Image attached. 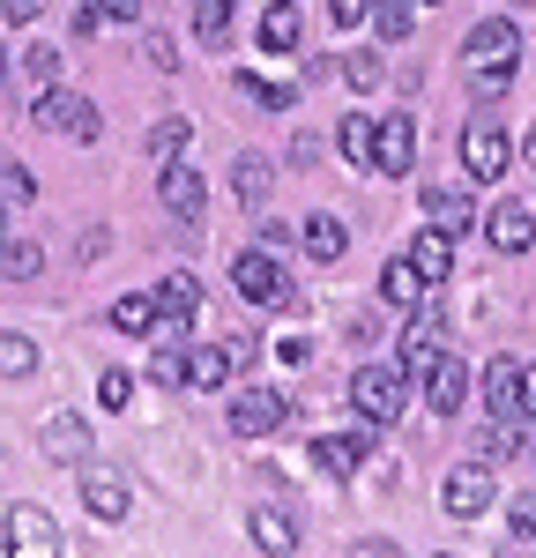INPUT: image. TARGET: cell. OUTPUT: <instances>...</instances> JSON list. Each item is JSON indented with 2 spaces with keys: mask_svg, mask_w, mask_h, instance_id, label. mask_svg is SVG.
<instances>
[{
  "mask_svg": "<svg viewBox=\"0 0 536 558\" xmlns=\"http://www.w3.org/2000/svg\"><path fill=\"white\" fill-rule=\"evenodd\" d=\"M485 417H522V357L485 365Z\"/></svg>",
  "mask_w": 536,
  "mask_h": 558,
  "instance_id": "5bb4252c",
  "label": "cell"
},
{
  "mask_svg": "<svg viewBox=\"0 0 536 558\" xmlns=\"http://www.w3.org/2000/svg\"><path fill=\"white\" fill-rule=\"evenodd\" d=\"M268 179H276V165H268L261 149H246V157H239V172H231V186H239V202H246V209H261Z\"/></svg>",
  "mask_w": 536,
  "mask_h": 558,
  "instance_id": "4316f807",
  "label": "cell"
},
{
  "mask_svg": "<svg viewBox=\"0 0 536 558\" xmlns=\"http://www.w3.org/2000/svg\"><path fill=\"white\" fill-rule=\"evenodd\" d=\"M45 454H52V462H83V454H89V425L60 410V417L45 425Z\"/></svg>",
  "mask_w": 536,
  "mask_h": 558,
  "instance_id": "603a6c76",
  "label": "cell"
},
{
  "mask_svg": "<svg viewBox=\"0 0 536 558\" xmlns=\"http://www.w3.org/2000/svg\"><path fill=\"white\" fill-rule=\"evenodd\" d=\"M23 75H31V89H52L60 83V52H52V45H31V52H23Z\"/></svg>",
  "mask_w": 536,
  "mask_h": 558,
  "instance_id": "8d00e7d4",
  "label": "cell"
},
{
  "mask_svg": "<svg viewBox=\"0 0 536 558\" xmlns=\"http://www.w3.org/2000/svg\"><path fill=\"white\" fill-rule=\"evenodd\" d=\"M246 536H254L261 551H299V529H291L283 514H268V507H254V514H246Z\"/></svg>",
  "mask_w": 536,
  "mask_h": 558,
  "instance_id": "83f0119b",
  "label": "cell"
},
{
  "mask_svg": "<svg viewBox=\"0 0 536 558\" xmlns=\"http://www.w3.org/2000/svg\"><path fill=\"white\" fill-rule=\"evenodd\" d=\"M299 38H306V15L291 0H268L261 8V52H299Z\"/></svg>",
  "mask_w": 536,
  "mask_h": 558,
  "instance_id": "d6986e66",
  "label": "cell"
},
{
  "mask_svg": "<svg viewBox=\"0 0 536 558\" xmlns=\"http://www.w3.org/2000/svg\"><path fill=\"white\" fill-rule=\"evenodd\" d=\"M365 15H373V31L388 45H410V31H417V15H410L402 0H380V8H365Z\"/></svg>",
  "mask_w": 536,
  "mask_h": 558,
  "instance_id": "d6a6232c",
  "label": "cell"
},
{
  "mask_svg": "<svg viewBox=\"0 0 536 558\" xmlns=\"http://www.w3.org/2000/svg\"><path fill=\"white\" fill-rule=\"evenodd\" d=\"M343 83L373 97V89L388 83V60H380V52H343Z\"/></svg>",
  "mask_w": 536,
  "mask_h": 558,
  "instance_id": "836d02e7",
  "label": "cell"
},
{
  "mask_svg": "<svg viewBox=\"0 0 536 558\" xmlns=\"http://www.w3.org/2000/svg\"><path fill=\"white\" fill-rule=\"evenodd\" d=\"M157 313H165V320H194V313H202V283H194V276H165V283H157Z\"/></svg>",
  "mask_w": 536,
  "mask_h": 558,
  "instance_id": "484cf974",
  "label": "cell"
},
{
  "mask_svg": "<svg viewBox=\"0 0 536 558\" xmlns=\"http://www.w3.org/2000/svg\"><path fill=\"white\" fill-rule=\"evenodd\" d=\"M0 15H8V23H38L45 0H0Z\"/></svg>",
  "mask_w": 536,
  "mask_h": 558,
  "instance_id": "ee69618b",
  "label": "cell"
},
{
  "mask_svg": "<svg viewBox=\"0 0 536 558\" xmlns=\"http://www.w3.org/2000/svg\"><path fill=\"white\" fill-rule=\"evenodd\" d=\"M149 380H157V387H186V350L157 343V350H149Z\"/></svg>",
  "mask_w": 536,
  "mask_h": 558,
  "instance_id": "e575fe53",
  "label": "cell"
},
{
  "mask_svg": "<svg viewBox=\"0 0 536 558\" xmlns=\"http://www.w3.org/2000/svg\"><path fill=\"white\" fill-rule=\"evenodd\" d=\"M261 313H306V291H299L291 276H276V291L261 299Z\"/></svg>",
  "mask_w": 536,
  "mask_h": 558,
  "instance_id": "60d3db41",
  "label": "cell"
},
{
  "mask_svg": "<svg viewBox=\"0 0 536 558\" xmlns=\"http://www.w3.org/2000/svg\"><path fill=\"white\" fill-rule=\"evenodd\" d=\"M8 551H60V529H52V514L45 507H8Z\"/></svg>",
  "mask_w": 536,
  "mask_h": 558,
  "instance_id": "e0dca14e",
  "label": "cell"
},
{
  "mask_svg": "<svg viewBox=\"0 0 536 558\" xmlns=\"http://www.w3.org/2000/svg\"><path fill=\"white\" fill-rule=\"evenodd\" d=\"M194 31H202V45H231V0H194Z\"/></svg>",
  "mask_w": 536,
  "mask_h": 558,
  "instance_id": "f546056e",
  "label": "cell"
},
{
  "mask_svg": "<svg viewBox=\"0 0 536 558\" xmlns=\"http://www.w3.org/2000/svg\"><path fill=\"white\" fill-rule=\"evenodd\" d=\"M0 276H8V283L45 276V246H38V239H0Z\"/></svg>",
  "mask_w": 536,
  "mask_h": 558,
  "instance_id": "d4e9b609",
  "label": "cell"
},
{
  "mask_svg": "<svg viewBox=\"0 0 536 558\" xmlns=\"http://www.w3.org/2000/svg\"><path fill=\"white\" fill-rule=\"evenodd\" d=\"M283 417H291V402L268 395V387H246V395L231 402V432H239V439H268V432H283Z\"/></svg>",
  "mask_w": 536,
  "mask_h": 558,
  "instance_id": "30bf717a",
  "label": "cell"
},
{
  "mask_svg": "<svg viewBox=\"0 0 536 558\" xmlns=\"http://www.w3.org/2000/svg\"><path fill=\"white\" fill-rule=\"evenodd\" d=\"M491 499H499V484H491L485 462H462V470L440 484V514H447V521H477Z\"/></svg>",
  "mask_w": 536,
  "mask_h": 558,
  "instance_id": "277c9868",
  "label": "cell"
},
{
  "mask_svg": "<svg viewBox=\"0 0 536 558\" xmlns=\"http://www.w3.org/2000/svg\"><path fill=\"white\" fill-rule=\"evenodd\" d=\"M97 402H105V410H127V402H134V380L120 373V365H105V373H97Z\"/></svg>",
  "mask_w": 536,
  "mask_h": 558,
  "instance_id": "f35d334b",
  "label": "cell"
},
{
  "mask_svg": "<svg viewBox=\"0 0 536 558\" xmlns=\"http://www.w3.org/2000/svg\"><path fill=\"white\" fill-rule=\"evenodd\" d=\"M380 299L395 305V313H410V305L425 299V276H417L402 254H388V268H380Z\"/></svg>",
  "mask_w": 536,
  "mask_h": 558,
  "instance_id": "7402d4cb",
  "label": "cell"
},
{
  "mask_svg": "<svg viewBox=\"0 0 536 558\" xmlns=\"http://www.w3.org/2000/svg\"><path fill=\"white\" fill-rule=\"evenodd\" d=\"M365 8H373V0H328V15H336V31H343V23H365Z\"/></svg>",
  "mask_w": 536,
  "mask_h": 558,
  "instance_id": "f6af8a7d",
  "label": "cell"
},
{
  "mask_svg": "<svg viewBox=\"0 0 536 558\" xmlns=\"http://www.w3.org/2000/svg\"><path fill=\"white\" fill-rule=\"evenodd\" d=\"M425 402H433V417H462V402H470V365L440 350L433 365H425Z\"/></svg>",
  "mask_w": 536,
  "mask_h": 558,
  "instance_id": "9c48e42d",
  "label": "cell"
},
{
  "mask_svg": "<svg viewBox=\"0 0 536 558\" xmlns=\"http://www.w3.org/2000/svg\"><path fill=\"white\" fill-rule=\"evenodd\" d=\"M410 313H417V320L402 328V350H395V365H402V373H410V380H425V365H433V357H440V350H447V336H440V313H433V305H425V299L410 305Z\"/></svg>",
  "mask_w": 536,
  "mask_h": 558,
  "instance_id": "ba28073f",
  "label": "cell"
},
{
  "mask_svg": "<svg viewBox=\"0 0 536 558\" xmlns=\"http://www.w3.org/2000/svg\"><path fill=\"white\" fill-rule=\"evenodd\" d=\"M425 223L447 231V239H462V231L477 223V202H470L462 186H425Z\"/></svg>",
  "mask_w": 536,
  "mask_h": 558,
  "instance_id": "9a60e30c",
  "label": "cell"
},
{
  "mask_svg": "<svg viewBox=\"0 0 536 558\" xmlns=\"http://www.w3.org/2000/svg\"><path fill=\"white\" fill-rule=\"evenodd\" d=\"M149 320H157V299H149V291L112 299V328H120V336H149Z\"/></svg>",
  "mask_w": 536,
  "mask_h": 558,
  "instance_id": "f1b7e54d",
  "label": "cell"
},
{
  "mask_svg": "<svg viewBox=\"0 0 536 558\" xmlns=\"http://www.w3.org/2000/svg\"><path fill=\"white\" fill-rule=\"evenodd\" d=\"M351 402L373 417V425H388V417H402V402H410V373L402 365H357V380H351Z\"/></svg>",
  "mask_w": 536,
  "mask_h": 558,
  "instance_id": "6da1fadb",
  "label": "cell"
},
{
  "mask_svg": "<svg viewBox=\"0 0 536 558\" xmlns=\"http://www.w3.org/2000/svg\"><path fill=\"white\" fill-rule=\"evenodd\" d=\"M105 15H112V23H134V15H142V0H105Z\"/></svg>",
  "mask_w": 536,
  "mask_h": 558,
  "instance_id": "681fc988",
  "label": "cell"
},
{
  "mask_svg": "<svg viewBox=\"0 0 536 558\" xmlns=\"http://www.w3.org/2000/svg\"><path fill=\"white\" fill-rule=\"evenodd\" d=\"M522 157H529V165H536V128H529V142H522Z\"/></svg>",
  "mask_w": 536,
  "mask_h": 558,
  "instance_id": "f907efd6",
  "label": "cell"
},
{
  "mask_svg": "<svg viewBox=\"0 0 536 558\" xmlns=\"http://www.w3.org/2000/svg\"><path fill=\"white\" fill-rule=\"evenodd\" d=\"M157 194H165V209L179 216V223H202V209H209V179L194 172V165H165V179H157Z\"/></svg>",
  "mask_w": 536,
  "mask_h": 558,
  "instance_id": "8fae6325",
  "label": "cell"
},
{
  "mask_svg": "<svg viewBox=\"0 0 536 558\" xmlns=\"http://www.w3.org/2000/svg\"><path fill=\"white\" fill-rule=\"evenodd\" d=\"M186 134H194V120H186V112L157 120V128H149V157H157V165H172L179 149H186Z\"/></svg>",
  "mask_w": 536,
  "mask_h": 558,
  "instance_id": "4dcf8cb0",
  "label": "cell"
},
{
  "mask_svg": "<svg viewBox=\"0 0 536 558\" xmlns=\"http://www.w3.org/2000/svg\"><path fill=\"white\" fill-rule=\"evenodd\" d=\"M417 165V120H373V165L365 172H380V179H402Z\"/></svg>",
  "mask_w": 536,
  "mask_h": 558,
  "instance_id": "52a82bcc",
  "label": "cell"
},
{
  "mask_svg": "<svg viewBox=\"0 0 536 558\" xmlns=\"http://www.w3.org/2000/svg\"><path fill=\"white\" fill-rule=\"evenodd\" d=\"M410 268H417V276H425V291H440L447 276H454V239H447V231H433V223H425V231H417V239H410Z\"/></svg>",
  "mask_w": 536,
  "mask_h": 558,
  "instance_id": "4fadbf2b",
  "label": "cell"
},
{
  "mask_svg": "<svg viewBox=\"0 0 536 558\" xmlns=\"http://www.w3.org/2000/svg\"><path fill=\"white\" fill-rule=\"evenodd\" d=\"M231 373H239L231 343H194V350H186V387H223Z\"/></svg>",
  "mask_w": 536,
  "mask_h": 558,
  "instance_id": "ffe728a7",
  "label": "cell"
},
{
  "mask_svg": "<svg viewBox=\"0 0 536 558\" xmlns=\"http://www.w3.org/2000/svg\"><path fill=\"white\" fill-rule=\"evenodd\" d=\"M507 536H514V544H536V492H522V499L507 507Z\"/></svg>",
  "mask_w": 536,
  "mask_h": 558,
  "instance_id": "ab89813d",
  "label": "cell"
},
{
  "mask_svg": "<svg viewBox=\"0 0 536 558\" xmlns=\"http://www.w3.org/2000/svg\"><path fill=\"white\" fill-rule=\"evenodd\" d=\"M0 239H8V209H0Z\"/></svg>",
  "mask_w": 536,
  "mask_h": 558,
  "instance_id": "f5cc1de1",
  "label": "cell"
},
{
  "mask_svg": "<svg viewBox=\"0 0 536 558\" xmlns=\"http://www.w3.org/2000/svg\"><path fill=\"white\" fill-rule=\"evenodd\" d=\"M485 239L499 246V254H529V246H536V209H529V202H491Z\"/></svg>",
  "mask_w": 536,
  "mask_h": 558,
  "instance_id": "7c38bea8",
  "label": "cell"
},
{
  "mask_svg": "<svg viewBox=\"0 0 536 558\" xmlns=\"http://www.w3.org/2000/svg\"><path fill=\"white\" fill-rule=\"evenodd\" d=\"M507 89H514V68H470V97L477 105H499Z\"/></svg>",
  "mask_w": 536,
  "mask_h": 558,
  "instance_id": "d590c367",
  "label": "cell"
},
{
  "mask_svg": "<svg viewBox=\"0 0 536 558\" xmlns=\"http://www.w3.org/2000/svg\"><path fill=\"white\" fill-rule=\"evenodd\" d=\"M507 157H514V142H507V128L491 112L462 128V172L470 179H507Z\"/></svg>",
  "mask_w": 536,
  "mask_h": 558,
  "instance_id": "3957f363",
  "label": "cell"
},
{
  "mask_svg": "<svg viewBox=\"0 0 536 558\" xmlns=\"http://www.w3.org/2000/svg\"><path fill=\"white\" fill-rule=\"evenodd\" d=\"M38 373V343L31 336H0V380H31Z\"/></svg>",
  "mask_w": 536,
  "mask_h": 558,
  "instance_id": "1f68e13d",
  "label": "cell"
},
{
  "mask_svg": "<svg viewBox=\"0 0 536 558\" xmlns=\"http://www.w3.org/2000/svg\"><path fill=\"white\" fill-rule=\"evenodd\" d=\"M0 179H8V194H15V202H23V194H38V179L23 172V165H8V172H0Z\"/></svg>",
  "mask_w": 536,
  "mask_h": 558,
  "instance_id": "bcb514c9",
  "label": "cell"
},
{
  "mask_svg": "<svg viewBox=\"0 0 536 558\" xmlns=\"http://www.w3.org/2000/svg\"><path fill=\"white\" fill-rule=\"evenodd\" d=\"M142 60H149V68H157V75H172V68H179L172 38H142Z\"/></svg>",
  "mask_w": 536,
  "mask_h": 558,
  "instance_id": "b9f144b4",
  "label": "cell"
},
{
  "mask_svg": "<svg viewBox=\"0 0 536 558\" xmlns=\"http://www.w3.org/2000/svg\"><path fill=\"white\" fill-rule=\"evenodd\" d=\"M522 417L536 425V365H522Z\"/></svg>",
  "mask_w": 536,
  "mask_h": 558,
  "instance_id": "c3c4849f",
  "label": "cell"
},
{
  "mask_svg": "<svg viewBox=\"0 0 536 558\" xmlns=\"http://www.w3.org/2000/svg\"><path fill=\"white\" fill-rule=\"evenodd\" d=\"M38 128H52V134H68V142H97V105L89 97H75V89H38Z\"/></svg>",
  "mask_w": 536,
  "mask_h": 558,
  "instance_id": "7a4b0ae2",
  "label": "cell"
},
{
  "mask_svg": "<svg viewBox=\"0 0 536 558\" xmlns=\"http://www.w3.org/2000/svg\"><path fill=\"white\" fill-rule=\"evenodd\" d=\"M373 447H380V425H373V417H365L357 432H320V439H313V470L320 476H351Z\"/></svg>",
  "mask_w": 536,
  "mask_h": 558,
  "instance_id": "5b68a950",
  "label": "cell"
},
{
  "mask_svg": "<svg viewBox=\"0 0 536 558\" xmlns=\"http://www.w3.org/2000/svg\"><path fill=\"white\" fill-rule=\"evenodd\" d=\"M239 83H246V97L268 105V112H291V105H299V83H254V75H239Z\"/></svg>",
  "mask_w": 536,
  "mask_h": 558,
  "instance_id": "74e56055",
  "label": "cell"
},
{
  "mask_svg": "<svg viewBox=\"0 0 536 558\" xmlns=\"http://www.w3.org/2000/svg\"><path fill=\"white\" fill-rule=\"evenodd\" d=\"M0 83H8V45H0Z\"/></svg>",
  "mask_w": 536,
  "mask_h": 558,
  "instance_id": "816d5d0a",
  "label": "cell"
},
{
  "mask_svg": "<svg viewBox=\"0 0 536 558\" xmlns=\"http://www.w3.org/2000/svg\"><path fill=\"white\" fill-rule=\"evenodd\" d=\"M336 149H343V165H373V112H343L336 120Z\"/></svg>",
  "mask_w": 536,
  "mask_h": 558,
  "instance_id": "cb8c5ba5",
  "label": "cell"
},
{
  "mask_svg": "<svg viewBox=\"0 0 536 558\" xmlns=\"http://www.w3.org/2000/svg\"><path fill=\"white\" fill-rule=\"evenodd\" d=\"M514 52H522L514 15H485V23H470V38H462V60H470V68H514Z\"/></svg>",
  "mask_w": 536,
  "mask_h": 558,
  "instance_id": "8992f818",
  "label": "cell"
},
{
  "mask_svg": "<svg viewBox=\"0 0 536 558\" xmlns=\"http://www.w3.org/2000/svg\"><path fill=\"white\" fill-rule=\"evenodd\" d=\"M299 246H306L313 260H328V268H336V260L351 254V223H343V216H306V231H299Z\"/></svg>",
  "mask_w": 536,
  "mask_h": 558,
  "instance_id": "ac0fdd59",
  "label": "cell"
},
{
  "mask_svg": "<svg viewBox=\"0 0 536 558\" xmlns=\"http://www.w3.org/2000/svg\"><path fill=\"white\" fill-rule=\"evenodd\" d=\"M83 507L97 521H127V484H120V476H105V470H89L83 476Z\"/></svg>",
  "mask_w": 536,
  "mask_h": 558,
  "instance_id": "44dd1931",
  "label": "cell"
},
{
  "mask_svg": "<svg viewBox=\"0 0 536 558\" xmlns=\"http://www.w3.org/2000/svg\"><path fill=\"white\" fill-rule=\"evenodd\" d=\"M261 246H268L276 260H283L291 246H299V231H291V223H261Z\"/></svg>",
  "mask_w": 536,
  "mask_h": 558,
  "instance_id": "7bdbcfd3",
  "label": "cell"
},
{
  "mask_svg": "<svg viewBox=\"0 0 536 558\" xmlns=\"http://www.w3.org/2000/svg\"><path fill=\"white\" fill-rule=\"evenodd\" d=\"M276 276H283V260L268 254V246H246V254L231 260V291H239V299H254V305L276 291Z\"/></svg>",
  "mask_w": 536,
  "mask_h": 558,
  "instance_id": "2e32d148",
  "label": "cell"
},
{
  "mask_svg": "<svg viewBox=\"0 0 536 558\" xmlns=\"http://www.w3.org/2000/svg\"><path fill=\"white\" fill-rule=\"evenodd\" d=\"M276 357H283V365H313V343H306V336H291V343L276 350Z\"/></svg>",
  "mask_w": 536,
  "mask_h": 558,
  "instance_id": "7dc6e473",
  "label": "cell"
}]
</instances>
